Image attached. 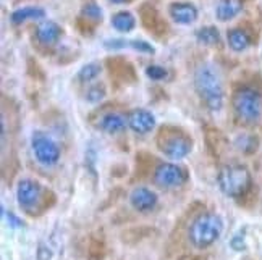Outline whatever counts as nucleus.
<instances>
[{"label": "nucleus", "instance_id": "obj_1", "mask_svg": "<svg viewBox=\"0 0 262 260\" xmlns=\"http://www.w3.org/2000/svg\"><path fill=\"white\" fill-rule=\"evenodd\" d=\"M194 87L206 107L212 112H219L224 105V86H222L220 75L214 65L203 63L198 66L194 73Z\"/></svg>", "mask_w": 262, "mask_h": 260}, {"label": "nucleus", "instance_id": "obj_2", "mask_svg": "<svg viewBox=\"0 0 262 260\" xmlns=\"http://www.w3.org/2000/svg\"><path fill=\"white\" fill-rule=\"evenodd\" d=\"M219 187L220 191L228 197H243L249 193L251 189V173L245 165H238V163H230L220 168L219 176Z\"/></svg>", "mask_w": 262, "mask_h": 260}, {"label": "nucleus", "instance_id": "obj_3", "mask_svg": "<svg viewBox=\"0 0 262 260\" xmlns=\"http://www.w3.org/2000/svg\"><path fill=\"white\" fill-rule=\"evenodd\" d=\"M224 231V222L217 214H203L189 226V241L198 249L212 246Z\"/></svg>", "mask_w": 262, "mask_h": 260}, {"label": "nucleus", "instance_id": "obj_4", "mask_svg": "<svg viewBox=\"0 0 262 260\" xmlns=\"http://www.w3.org/2000/svg\"><path fill=\"white\" fill-rule=\"evenodd\" d=\"M233 112L239 123L254 125L262 115V99L260 94L253 87H239L233 94Z\"/></svg>", "mask_w": 262, "mask_h": 260}, {"label": "nucleus", "instance_id": "obj_5", "mask_svg": "<svg viewBox=\"0 0 262 260\" xmlns=\"http://www.w3.org/2000/svg\"><path fill=\"white\" fill-rule=\"evenodd\" d=\"M157 143L160 152L173 160L186 157L191 152V147H193V143L185 133L178 131V129L168 131V128H162V131L159 133Z\"/></svg>", "mask_w": 262, "mask_h": 260}, {"label": "nucleus", "instance_id": "obj_6", "mask_svg": "<svg viewBox=\"0 0 262 260\" xmlns=\"http://www.w3.org/2000/svg\"><path fill=\"white\" fill-rule=\"evenodd\" d=\"M16 201L26 214L36 215L37 208L46 205V196L41 184L33 179H21L16 186Z\"/></svg>", "mask_w": 262, "mask_h": 260}, {"label": "nucleus", "instance_id": "obj_7", "mask_svg": "<svg viewBox=\"0 0 262 260\" xmlns=\"http://www.w3.org/2000/svg\"><path fill=\"white\" fill-rule=\"evenodd\" d=\"M31 147L36 160L44 167H52L60 158V149L57 143L49 134L42 131H36L31 136Z\"/></svg>", "mask_w": 262, "mask_h": 260}, {"label": "nucleus", "instance_id": "obj_8", "mask_svg": "<svg viewBox=\"0 0 262 260\" xmlns=\"http://www.w3.org/2000/svg\"><path fill=\"white\" fill-rule=\"evenodd\" d=\"M186 170L175 163H160L154 172V183L162 189L181 187L186 183Z\"/></svg>", "mask_w": 262, "mask_h": 260}, {"label": "nucleus", "instance_id": "obj_9", "mask_svg": "<svg viewBox=\"0 0 262 260\" xmlns=\"http://www.w3.org/2000/svg\"><path fill=\"white\" fill-rule=\"evenodd\" d=\"M139 15H141V21H143L149 33H152L154 36H164L167 33V23L160 18L154 5L144 4L139 8Z\"/></svg>", "mask_w": 262, "mask_h": 260}, {"label": "nucleus", "instance_id": "obj_10", "mask_svg": "<svg viewBox=\"0 0 262 260\" xmlns=\"http://www.w3.org/2000/svg\"><path fill=\"white\" fill-rule=\"evenodd\" d=\"M159 202L157 199V194L152 193L150 189L147 187H136L131 191L129 194V204L131 207H133L135 210H138V212H150Z\"/></svg>", "mask_w": 262, "mask_h": 260}, {"label": "nucleus", "instance_id": "obj_11", "mask_svg": "<svg viewBox=\"0 0 262 260\" xmlns=\"http://www.w3.org/2000/svg\"><path fill=\"white\" fill-rule=\"evenodd\" d=\"M128 125L138 134H146L152 131L156 126V118L154 115L143 108H136L128 115Z\"/></svg>", "mask_w": 262, "mask_h": 260}, {"label": "nucleus", "instance_id": "obj_12", "mask_svg": "<svg viewBox=\"0 0 262 260\" xmlns=\"http://www.w3.org/2000/svg\"><path fill=\"white\" fill-rule=\"evenodd\" d=\"M168 13L178 25H191L198 19V8L193 4H172Z\"/></svg>", "mask_w": 262, "mask_h": 260}, {"label": "nucleus", "instance_id": "obj_13", "mask_svg": "<svg viewBox=\"0 0 262 260\" xmlns=\"http://www.w3.org/2000/svg\"><path fill=\"white\" fill-rule=\"evenodd\" d=\"M60 34V26L54 21H44L42 25H39L37 29H36V37L37 41L44 44V45H52L58 41Z\"/></svg>", "mask_w": 262, "mask_h": 260}, {"label": "nucleus", "instance_id": "obj_14", "mask_svg": "<svg viewBox=\"0 0 262 260\" xmlns=\"http://www.w3.org/2000/svg\"><path fill=\"white\" fill-rule=\"evenodd\" d=\"M125 126H126V120L120 113H107L100 118V122H99V128L108 134H115V133L123 131Z\"/></svg>", "mask_w": 262, "mask_h": 260}, {"label": "nucleus", "instance_id": "obj_15", "mask_svg": "<svg viewBox=\"0 0 262 260\" xmlns=\"http://www.w3.org/2000/svg\"><path fill=\"white\" fill-rule=\"evenodd\" d=\"M243 0H222L217 5V18L220 21H228L243 10Z\"/></svg>", "mask_w": 262, "mask_h": 260}, {"label": "nucleus", "instance_id": "obj_16", "mask_svg": "<svg viewBox=\"0 0 262 260\" xmlns=\"http://www.w3.org/2000/svg\"><path fill=\"white\" fill-rule=\"evenodd\" d=\"M227 37H228V45L231 47V51H235V52L246 51L251 44V39H249L248 33L243 31V29H239V28L230 29Z\"/></svg>", "mask_w": 262, "mask_h": 260}, {"label": "nucleus", "instance_id": "obj_17", "mask_svg": "<svg viewBox=\"0 0 262 260\" xmlns=\"http://www.w3.org/2000/svg\"><path fill=\"white\" fill-rule=\"evenodd\" d=\"M46 12L42 8L39 7H25V8H19L15 10L12 13V23L13 25H21L28 19H39V18H44Z\"/></svg>", "mask_w": 262, "mask_h": 260}, {"label": "nucleus", "instance_id": "obj_18", "mask_svg": "<svg viewBox=\"0 0 262 260\" xmlns=\"http://www.w3.org/2000/svg\"><path fill=\"white\" fill-rule=\"evenodd\" d=\"M112 25L120 33H129V31H133L136 19L129 12H118L112 18Z\"/></svg>", "mask_w": 262, "mask_h": 260}, {"label": "nucleus", "instance_id": "obj_19", "mask_svg": "<svg viewBox=\"0 0 262 260\" xmlns=\"http://www.w3.org/2000/svg\"><path fill=\"white\" fill-rule=\"evenodd\" d=\"M196 37H198V41L204 45H217L220 42V33L214 26H206L203 29H199L196 33Z\"/></svg>", "mask_w": 262, "mask_h": 260}, {"label": "nucleus", "instance_id": "obj_20", "mask_svg": "<svg viewBox=\"0 0 262 260\" xmlns=\"http://www.w3.org/2000/svg\"><path fill=\"white\" fill-rule=\"evenodd\" d=\"M259 146V141L256 136H251V134H243L236 139V147L239 149L241 152L245 154H253L256 152V149Z\"/></svg>", "mask_w": 262, "mask_h": 260}, {"label": "nucleus", "instance_id": "obj_21", "mask_svg": "<svg viewBox=\"0 0 262 260\" xmlns=\"http://www.w3.org/2000/svg\"><path fill=\"white\" fill-rule=\"evenodd\" d=\"M99 73H100L99 63H88L79 69L78 78L81 79V81H93V79H96L99 76Z\"/></svg>", "mask_w": 262, "mask_h": 260}, {"label": "nucleus", "instance_id": "obj_22", "mask_svg": "<svg viewBox=\"0 0 262 260\" xmlns=\"http://www.w3.org/2000/svg\"><path fill=\"white\" fill-rule=\"evenodd\" d=\"M107 63L110 65V66H108V68H110V73L117 75V73H118V72H117V63H122V58H108V60H107ZM126 72H128V73H133V68H131V65H129L128 62H125V60H123V65H122V68H120V75H118V78H120V79H123V81H125Z\"/></svg>", "mask_w": 262, "mask_h": 260}, {"label": "nucleus", "instance_id": "obj_23", "mask_svg": "<svg viewBox=\"0 0 262 260\" xmlns=\"http://www.w3.org/2000/svg\"><path fill=\"white\" fill-rule=\"evenodd\" d=\"M83 16L86 19H93V21H100L102 19V10L94 2H88L83 7Z\"/></svg>", "mask_w": 262, "mask_h": 260}, {"label": "nucleus", "instance_id": "obj_24", "mask_svg": "<svg viewBox=\"0 0 262 260\" xmlns=\"http://www.w3.org/2000/svg\"><path fill=\"white\" fill-rule=\"evenodd\" d=\"M104 97H105V87H104V84H94V86H91L88 89V92H86V99H88L89 102H93V104L100 102Z\"/></svg>", "mask_w": 262, "mask_h": 260}, {"label": "nucleus", "instance_id": "obj_25", "mask_svg": "<svg viewBox=\"0 0 262 260\" xmlns=\"http://www.w3.org/2000/svg\"><path fill=\"white\" fill-rule=\"evenodd\" d=\"M146 75L150 79H154V81H160V79H164L167 76V69L159 65H150L146 68Z\"/></svg>", "mask_w": 262, "mask_h": 260}, {"label": "nucleus", "instance_id": "obj_26", "mask_svg": "<svg viewBox=\"0 0 262 260\" xmlns=\"http://www.w3.org/2000/svg\"><path fill=\"white\" fill-rule=\"evenodd\" d=\"M128 47L135 49L138 52H143V54H154V47L144 41H129Z\"/></svg>", "mask_w": 262, "mask_h": 260}, {"label": "nucleus", "instance_id": "obj_27", "mask_svg": "<svg viewBox=\"0 0 262 260\" xmlns=\"http://www.w3.org/2000/svg\"><path fill=\"white\" fill-rule=\"evenodd\" d=\"M231 247L235 249V251H245L246 249V243H245V229L243 231H239L233 236V239H231Z\"/></svg>", "mask_w": 262, "mask_h": 260}, {"label": "nucleus", "instance_id": "obj_28", "mask_svg": "<svg viewBox=\"0 0 262 260\" xmlns=\"http://www.w3.org/2000/svg\"><path fill=\"white\" fill-rule=\"evenodd\" d=\"M52 255H54V252H52V249H50L49 246H46L44 243L39 244V247H37V260H50V258H52Z\"/></svg>", "mask_w": 262, "mask_h": 260}, {"label": "nucleus", "instance_id": "obj_29", "mask_svg": "<svg viewBox=\"0 0 262 260\" xmlns=\"http://www.w3.org/2000/svg\"><path fill=\"white\" fill-rule=\"evenodd\" d=\"M2 212H4V215L7 217V220H8V225H12V226H15V228H21L23 226V222H21V220H19L13 212H5V210H2Z\"/></svg>", "mask_w": 262, "mask_h": 260}, {"label": "nucleus", "instance_id": "obj_30", "mask_svg": "<svg viewBox=\"0 0 262 260\" xmlns=\"http://www.w3.org/2000/svg\"><path fill=\"white\" fill-rule=\"evenodd\" d=\"M110 2H114V4H126V2H129V0H110Z\"/></svg>", "mask_w": 262, "mask_h": 260}]
</instances>
